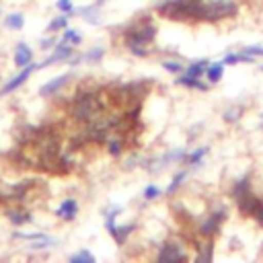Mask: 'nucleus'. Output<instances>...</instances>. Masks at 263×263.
Wrapping results in <instances>:
<instances>
[{
    "mask_svg": "<svg viewBox=\"0 0 263 263\" xmlns=\"http://www.w3.org/2000/svg\"><path fill=\"white\" fill-rule=\"evenodd\" d=\"M162 68L166 72H171V74H183L185 72V66L181 62H173V60H164L162 62Z\"/></svg>",
    "mask_w": 263,
    "mask_h": 263,
    "instance_id": "obj_24",
    "label": "nucleus"
},
{
    "mask_svg": "<svg viewBox=\"0 0 263 263\" xmlns=\"http://www.w3.org/2000/svg\"><path fill=\"white\" fill-rule=\"evenodd\" d=\"M53 45H55V37H47V39L41 41V49H49V47H53Z\"/></svg>",
    "mask_w": 263,
    "mask_h": 263,
    "instance_id": "obj_34",
    "label": "nucleus"
},
{
    "mask_svg": "<svg viewBox=\"0 0 263 263\" xmlns=\"http://www.w3.org/2000/svg\"><path fill=\"white\" fill-rule=\"evenodd\" d=\"M175 82H177V84H181V86H187V88H197V90H208V88H210V86H208V84H203L197 76H189V74H185V72H183V74H179Z\"/></svg>",
    "mask_w": 263,
    "mask_h": 263,
    "instance_id": "obj_14",
    "label": "nucleus"
},
{
    "mask_svg": "<svg viewBox=\"0 0 263 263\" xmlns=\"http://www.w3.org/2000/svg\"><path fill=\"white\" fill-rule=\"evenodd\" d=\"M208 60H197V62H193V64H189L187 68H185V74H189V76H203L205 74V68H208Z\"/></svg>",
    "mask_w": 263,
    "mask_h": 263,
    "instance_id": "obj_16",
    "label": "nucleus"
},
{
    "mask_svg": "<svg viewBox=\"0 0 263 263\" xmlns=\"http://www.w3.org/2000/svg\"><path fill=\"white\" fill-rule=\"evenodd\" d=\"M236 205H238V210H240L245 216L257 220V222L263 226V199H261V197H257L253 191H247L245 195H240V197L236 199Z\"/></svg>",
    "mask_w": 263,
    "mask_h": 263,
    "instance_id": "obj_5",
    "label": "nucleus"
},
{
    "mask_svg": "<svg viewBox=\"0 0 263 263\" xmlns=\"http://www.w3.org/2000/svg\"><path fill=\"white\" fill-rule=\"evenodd\" d=\"M80 41H82V35H78V31H74V29H66V31H64L62 43H72V45H78Z\"/></svg>",
    "mask_w": 263,
    "mask_h": 263,
    "instance_id": "obj_23",
    "label": "nucleus"
},
{
    "mask_svg": "<svg viewBox=\"0 0 263 263\" xmlns=\"http://www.w3.org/2000/svg\"><path fill=\"white\" fill-rule=\"evenodd\" d=\"M156 12L173 21H195L197 0H164L156 6Z\"/></svg>",
    "mask_w": 263,
    "mask_h": 263,
    "instance_id": "obj_4",
    "label": "nucleus"
},
{
    "mask_svg": "<svg viewBox=\"0 0 263 263\" xmlns=\"http://www.w3.org/2000/svg\"><path fill=\"white\" fill-rule=\"evenodd\" d=\"M103 109H105V103H103L101 95L95 90H82L72 101V117L82 123H88L95 117H99L103 113Z\"/></svg>",
    "mask_w": 263,
    "mask_h": 263,
    "instance_id": "obj_1",
    "label": "nucleus"
},
{
    "mask_svg": "<svg viewBox=\"0 0 263 263\" xmlns=\"http://www.w3.org/2000/svg\"><path fill=\"white\" fill-rule=\"evenodd\" d=\"M103 55H105V49H103V47H92L90 51H86V53H84V60L95 64V62H101V60H103Z\"/></svg>",
    "mask_w": 263,
    "mask_h": 263,
    "instance_id": "obj_29",
    "label": "nucleus"
},
{
    "mask_svg": "<svg viewBox=\"0 0 263 263\" xmlns=\"http://www.w3.org/2000/svg\"><path fill=\"white\" fill-rule=\"evenodd\" d=\"M259 68H261V72H263V64H261V66H259Z\"/></svg>",
    "mask_w": 263,
    "mask_h": 263,
    "instance_id": "obj_35",
    "label": "nucleus"
},
{
    "mask_svg": "<svg viewBox=\"0 0 263 263\" xmlns=\"http://www.w3.org/2000/svg\"><path fill=\"white\" fill-rule=\"evenodd\" d=\"M107 150H109V154L119 156V154L123 152V142H121L119 138H111V140L107 142Z\"/></svg>",
    "mask_w": 263,
    "mask_h": 263,
    "instance_id": "obj_27",
    "label": "nucleus"
},
{
    "mask_svg": "<svg viewBox=\"0 0 263 263\" xmlns=\"http://www.w3.org/2000/svg\"><path fill=\"white\" fill-rule=\"evenodd\" d=\"M70 261H72V263H95V257H92L90 251H80V253L72 255Z\"/></svg>",
    "mask_w": 263,
    "mask_h": 263,
    "instance_id": "obj_28",
    "label": "nucleus"
},
{
    "mask_svg": "<svg viewBox=\"0 0 263 263\" xmlns=\"http://www.w3.org/2000/svg\"><path fill=\"white\" fill-rule=\"evenodd\" d=\"M185 175H187L185 171H181V173H177V175L173 177V181H171V185L166 187V191H164V193H166V195H173V193H175V191H177V189L181 187V183H183V179H185Z\"/></svg>",
    "mask_w": 263,
    "mask_h": 263,
    "instance_id": "obj_25",
    "label": "nucleus"
},
{
    "mask_svg": "<svg viewBox=\"0 0 263 263\" xmlns=\"http://www.w3.org/2000/svg\"><path fill=\"white\" fill-rule=\"evenodd\" d=\"M156 259L162 261V263H177V261L187 259V255H185V251L179 242H162L160 249H158Z\"/></svg>",
    "mask_w": 263,
    "mask_h": 263,
    "instance_id": "obj_7",
    "label": "nucleus"
},
{
    "mask_svg": "<svg viewBox=\"0 0 263 263\" xmlns=\"http://www.w3.org/2000/svg\"><path fill=\"white\" fill-rule=\"evenodd\" d=\"M35 70H39V68H37V64H27L23 72H18L14 78H10V80H8V82H6V84L0 88V97H4V95H8V92L16 90V88H18L23 82H27V80H29V76H31Z\"/></svg>",
    "mask_w": 263,
    "mask_h": 263,
    "instance_id": "obj_8",
    "label": "nucleus"
},
{
    "mask_svg": "<svg viewBox=\"0 0 263 263\" xmlns=\"http://www.w3.org/2000/svg\"><path fill=\"white\" fill-rule=\"evenodd\" d=\"M205 76L212 84H216L222 76H224V62H214V64H208L205 68Z\"/></svg>",
    "mask_w": 263,
    "mask_h": 263,
    "instance_id": "obj_15",
    "label": "nucleus"
},
{
    "mask_svg": "<svg viewBox=\"0 0 263 263\" xmlns=\"http://www.w3.org/2000/svg\"><path fill=\"white\" fill-rule=\"evenodd\" d=\"M222 62H224V66H234L240 62V53H228V55H224Z\"/></svg>",
    "mask_w": 263,
    "mask_h": 263,
    "instance_id": "obj_33",
    "label": "nucleus"
},
{
    "mask_svg": "<svg viewBox=\"0 0 263 263\" xmlns=\"http://www.w3.org/2000/svg\"><path fill=\"white\" fill-rule=\"evenodd\" d=\"M97 8H99V6H95V4L80 8L82 18H84V21H88V23H92V25H99V21H101V18H99V14H97Z\"/></svg>",
    "mask_w": 263,
    "mask_h": 263,
    "instance_id": "obj_20",
    "label": "nucleus"
},
{
    "mask_svg": "<svg viewBox=\"0 0 263 263\" xmlns=\"http://www.w3.org/2000/svg\"><path fill=\"white\" fill-rule=\"evenodd\" d=\"M70 80V74H62V76H55V78H51L49 82H45L41 88H39V95L41 97H51L53 92H58L66 82Z\"/></svg>",
    "mask_w": 263,
    "mask_h": 263,
    "instance_id": "obj_11",
    "label": "nucleus"
},
{
    "mask_svg": "<svg viewBox=\"0 0 263 263\" xmlns=\"http://www.w3.org/2000/svg\"><path fill=\"white\" fill-rule=\"evenodd\" d=\"M8 218H10V222H12V224H25V222H29V220H31V214H29V212L18 210V212H8Z\"/></svg>",
    "mask_w": 263,
    "mask_h": 263,
    "instance_id": "obj_26",
    "label": "nucleus"
},
{
    "mask_svg": "<svg viewBox=\"0 0 263 263\" xmlns=\"http://www.w3.org/2000/svg\"><path fill=\"white\" fill-rule=\"evenodd\" d=\"M245 113V105H234V107H230V109H226L224 111V121H238L240 119V115Z\"/></svg>",
    "mask_w": 263,
    "mask_h": 263,
    "instance_id": "obj_21",
    "label": "nucleus"
},
{
    "mask_svg": "<svg viewBox=\"0 0 263 263\" xmlns=\"http://www.w3.org/2000/svg\"><path fill=\"white\" fill-rule=\"evenodd\" d=\"M261 125H263V115H261Z\"/></svg>",
    "mask_w": 263,
    "mask_h": 263,
    "instance_id": "obj_36",
    "label": "nucleus"
},
{
    "mask_svg": "<svg viewBox=\"0 0 263 263\" xmlns=\"http://www.w3.org/2000/svg\"><path fill=\"white\" fill-rule=\"evenodd\" d=\"M72 53H74V47H70L68 43H60V45H55L53 53L47 60H43L41 64H37V68L41 70V68H47L49 64H55V62H62V60H70Z\"/></svg>",
    "mask_w": 263,
    "mask_h": 263,
    "instance_id": "obj_9",
    "label": "nucleus"
},
{
    "mask_svg": "<svg viewBox=\"0 0 263 263\" xmlns=\"http://www.w3.org/2000/svg\"><path fill=\"white\" fill-rule=\"evenodd\" d=\"M134 230H136V224H123V226H113V228L109 230V234L115 238L117 245H125L127 236H129Z\"/></svg>",
    "mask_w": 263,
    "mask_h": 263,
    "instance_id": "obj_13",
    "label": "nucleus"
},
{
    "mask_svg": "<svg viewBox=\"0 0 263 263\" xmlns=\"http://www.w3.org/2000/svg\"><path fill=\"white\" fill-rule=\"evenodd\" d=\"M55 214H58V218H62V220H66V222L74 220L76 214H78V203H76V199H74V197L64 199V201L60 203V208L55 210Z\"/></svg>",
    "mask_w": 263,
    "mask_h": 263,
    "instance_id": "obj_10",
    "label": "nucleus"
},
{
    "mask_svg": "<svg viewBox=\"0 0 263 263\" xmlns=\"http://www.w3.org/2000/svg\"><path fill=\"white\" fill-rule=\"evenodd\" d=\"M156 37V25L150 18H140L132 23L123 33V43L129 49L134 47H148Z\"/></svg>",
    "mask_w": 263,
    "mask_h": 263,
    "instance_id": "obj_3",
    "label": "nucleus"
},
{
    "mask_svg": "<svg viewBox=\"0 0 263 263\" xmlns=\"http://www.w3.org/2000/svg\"><path fill=\"white\" fill-rule=\"evenodd\" d=\"M55 6H58V10H62V12H66V14L74 12V4H72V0H58Z\"/></svg>",
    "mask_w": 263,
    "mask_h": 263,
    "instance_id": "obj_31",
    "label": "nucleus"
},
{
    "mask_svg": "<svg viewBox=\"0 0 263 263\" xmlns=\"http://www.w3.org/2000/svg\"><path fill=\"white\" fill-rule=\"evenodd\" d=\"M66 25H68V16H66V14H64V16H58V18H53V21L47 25V33H49V31L66 29Z\"/></svg>",
    "mask_w": 263,
    "mask_h": 263,
    "instance_id": "obj_30",
    "label": "nucleus"
},
{
    "mask_svg": "<svg viewBox=\"0 0 263 263\" xmlns=\"http://www.w3.org/2000/svg\"><path fill=\"white\" fill-rule=\"evenodd\" d=\"M160 195V189L156 187V185H148L146 189H144V199H156Z\"/></svg>",
    "mask_w": 263,
    "mask_h": 263,
    "instance_id": "obj_32",
    "label": "nucleus"
},
{
    "mask_svg": "<svg viewBox=\"0 0 263 263\" xmlns=\"http://www.w3.org/2000/svg\"><path fill=\"white\" fill-rule=\"evenodd\" d=\"M205 152H208V148H197V150H193L191 154H185L183 162H185L187 166H195V164H201V158L205 156Z\"/></svg>",
    "mask_w": 263,
    "mask_h": 263,
    "instance_id": "obj_18",
    "label": "nucleus"
},
{
    "mask_svg": "<svg viewBox=\"0 0 263 263\" xmlns=\"http://www.w3.org/2000/svg\"><path fill=\"white\" fill-rule=\"evenodd\" d=\"M238 12V0H197L195 21H222Z\"/></svg>",
    "mask_w": 263,
    "mask_h": 263,
    "instance_id": "obj_2",
    "label": "nucleus"
},
{
    "mask_svg": "<svg viewBox=\"0 0 263 263\" xmlns=\"http://www.w3.org/2000/svg\"><path fill=\"white\" fill-rule=\"evenodd\" d=\"M224 220H226V210H224V208L212 212V214L199 224V234H201V236H208V238L214 236V234L220 230V226H222Z\"/></svg>",
    "mask_w": 263,
    "mask_h": 263,
    "instance_id": "obj_6",
    "label": "nucleus"
},
{
    "mask_svg": "<svg viewBox=\"0 0 263 263\" xmlns=\"http://www.w3.org/2000/svg\"><path fill=\"white\" fill-rule=\"evenodd\" d=\"M31 62H33V49L27 43H18L16 49H14V64L21 66V68H25Z\"/></svg>",
    "mask_w": 263,
    "mask_h": 263,
    "instance_id": "obj_12",
    "label": "nucleus"
},
{
    "mask_svg": "<svg viewBox=\"0 0 263 263\" xmlns=\"http://www.w3.org/2000/svg\"><path fill=\"white\" fill-rule=\"evenodd\" d=\"M4 25L8 27V29H23V25H25V16L21 14V12H12V14H8L6 18H4Z\"/></svg>",
    "mask_w": 263,
    "mask_h": 263,
    "instance_id": "obj_19",
    "label": "nucleus"
},
{
    "mask_svg": "<svg viewBox=\"0 0 263 263\" xmlns=\"http://www.w3.org/2000/svg\"><path fill=\"white\" fill-rule=\"evenodd\" d=\"M197 249H199V253L195 255L197 261H210L212 259V253H214V245L212 242H205V245H201Z\"/></svg>",
    "mask_w": 263,
    "mask_h": 263,
    "instance_id": "obj_22",
    "label": "nucleus"
},
{
    "mask_svg": "<svg viewBox=\"0 0 263 263\" xmlns=\"http://www.w3.org/2000/svg\"><path fill=\"white\" fill-rule=\"evenodd\" d=\"M247 191H251V181H249V177H242L240 181H236L234 185H232V199L236 201L240 195H245Z\"/></svg>",
    "mask_w": 263,
    "mask_h": 263,
    "instance_id": "obj_17",
    "label": "nucleus"
}]
</instances>
